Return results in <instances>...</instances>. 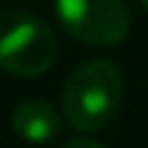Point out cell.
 <instances>
[{
    "label": "cell",
    "instance_id": "6da1fadb",
    "mask_svg": "<svg viewBox=\"0 0 148 148\" xmlns=\"http://www.w3.org/2000/svg\"><path fill=\"white\" fill-rule=\"evenodd\" d=\"M122 96L120 68L109 60H88L73 70L62 88V114L75 130L94 133L114 120Z\"/></svg>",
    "mask_w": 148,
    "mask_h": 148
},
{
    "label": "cell",
    "instance_id": "7a4b0ae2",
    "mask_svg": "<svg viewBox=\"0 0 148 148\" xmlns=\"http://www.w3.org/2000/svg\"><path fill=\"white\" fill-rule=\"evenodd\" d=\"M57 57L55 34L34 16L18 8L0 10V68L13 75H39Z\"/></svg>",
    "mask_w": 148,
    "mask_h": 148
},
{
    "label": "cell",
    "instance_id": "3957f363",
    "mask_svg": "<svg viewBox=\"0 0 148 148\" xmlns=\"http://www.w3.org/2000/svg\"><path fill=\"white\" fill-rule=\"evenodd\" d=\"M62 29L83 44H120L130 31V10L122 0H55Z\"/></svg>",
    "mask_w": 148,
    "mask_h": 148
},
{
    "label": "cell",
    "instance_id": "277c9868",
    "mask_svg": "<svg viewBox=\"0 0 148 148\" xmlns=\"http://www.w3.org/2000/svg\"><path fill=\"white\" fill-rule=\"evenodd\" d=\"M10 125L18 138L29 143H47L60 133V114L44 101H23L16 107Z\"/></svg>",
    "mask_w": 148,
    "mask_h": 148
},
{
    "label": "cell",
    "instance_id": "5b68a950",
    "mask_svg": "<svg viewBox=\"0 0 148 148\" xmlns=\"http://www.w3.org/2000/svg\"><path fill=\"white\" fill-rule=\"evenodd\" d=\"M62 148H104L101 143H96L94 138H86V135H81V138H73V140H68Z\"/></svg>",
    "mask_w": 148,
    "mask_h": 148
},
{
    "label": "cell",
    "instance_id": "8992f818",
    "mask_svg": "<svg viewBox=\"0 0 148 148\" xmlns=\"http://www.w3.org/2000/svg\"><path fill=\"white\" fill-rule=\"evenodd\" d=\"M140 3H143V8H146V10H148V0H140Z\"/></svg>",
    "mask_w": 148,
    "mask_h": 148
}]
</instances>
